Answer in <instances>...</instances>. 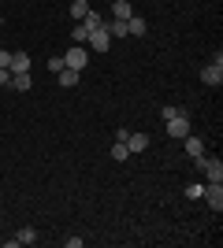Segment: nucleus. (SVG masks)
Here are the masks:
<instances>
[{"label":"nucleus","mask_w":223,"mask_h":248,"mask_svg":"<svg viewBox=\"0 0 223 248\" xmlns=\"http://www.w3.org/2000/svg\"><path fill=\"white\" fill-rule=\"evenodd\" d=\"M201 82H205V85H216V89L223 85V56H216V60L201 71Z\"/></svg>","instance_id":"obj_1"},{"label":"nucleus","mask_w":223,"mask_h":248,"mask_svg":"<svg viewBox=\"0 0 223 248\" xmlns=\"http://www.w3.org/2000/svg\"><path fill=\"white\" fill-rule=\"evenodd\" d=\"M201 197L212 211H223V182H208V186L201 189Z\"/></svg>","instance_id":"obj_2"},{"label":"nucleus","mask_w":223,"mask_h":248,"mask_svg":"<svg viewBox=\"0 0 223 248\" xmlns=\"http://www.w3.org/2000/svg\"><path fill=\"white\" fill-rule=\"evenodd\" d=\"M89 63V52L82 48V45H74V48H67V56H64V67H71V71H78L82 74V67Z\"/></svg>","instance_id":"obj_3"},{"label":"nucleus","mask_w":223,"mask_h":248,"mask_svg":"<svg viewBox=\"0 0 223 248\" xmlns=\"http://www.w3.org/2000/svg\"><path fill=\"white\" fill-rule=\"evenodd\" d=\"M86 45H89L93 52H108V48H112V37H108V30H104V26H97V30H89Z\"/></svg>","instance_id":"obj_4"},{"label":"nucleus","mask_w":223,"mask_h":248,"mask_svg":"<svg viewBox=\"0 0 223 248\" xmlns=\"http://www.w3.org/2000/svg\"><path fill=\"white\" fill-rule=\"evenodd\" d=\"M164 126H168V134H171V137H186V134H190V115L179 111L175 119H168Z\"/></svg>","instance_id":"obj_5"},{"label":"nucleus","mask_w":223,"mask_h":248,"mask_svg":"<svg viewBox=\"0 0 223 248\" xmlns=\"http://www.w3.org/2000/svg\"><path fill=\"white\" fill-rule=\"evenodd\" d=\"M8 71H11V74H22V71H30V56H26V52H11V63H8Z\"/></svg>","instance_id":"obj_6"},{"label":"nucleus","mask_w":223,"mask_h":248,"mask_svg":"<svg viewBox=\"0 0 223 248\" xmlns=\"http://www.w3.org/2000/svg\"><path fill=\"white\" fill-rule=\"evenodd\" d=\"M8 89H15V93H26V89H34V82H30V71H22V74H11Z\"/></svg>","instance_id":"obj_7"},{"label":"nucleus","mask_w":223,"mask_h":248,"mask_svg":"<svg viewBox=\"0 0 223 248\" xmlns=\"http://www.w3.org/2000/svg\"><path fill=\"white\" fill-rule=\"evenodd\" d=\"M127 33L130 37H141V33H149V22L141 19V15H130L127 19Z\"/></svg>","instance_id":"obj_8"},{"label":"nucleus","mask_w":223,"mask_h":248,"mask_svg":"<svg viewBox=\"0 0 223 248\" xmlns=\"http://www.w3.org/2000/svg\"><path fill=\"white\" fill-rule=\"evenodd\" d=\"M182 141H186V155H190V159H193V155H201V152H205V141H201L197 134H186Z\"/></svg>","instance_id":"obj_9"},{"label":"nucleus","mask_w":223,"mask_h":248,"mask_svg":"<svg viewBox=\"0 0 223 248\" xmlns=\"http://www.w3.org/2000/svg\"><path fill=\"white\" fill-rule=\"evenodd\" d=\"M127 148H130V155H134V152H145V148H149V134H130L127 137Z\"/></svg>","instance_id":"obj_10"},{"label":"nucleus","mask_w":223,"mask_h":248,"mask_svg":"<svg viewBox=\"0 0 223 248\" xmlns=\"http://www.w3.org/2000/svg\"><path fill=\"white\" fill-rule=\"evenodd\" d=\"M130 15H134V8H130V0H116V4H112V19H123V22H127Z\"/></svg>","instance_id":"obj_11"},{"label":"nucleus","mask_w":223,"mask_h":248,"mask_svg":"<svg viewBox=\"0 0 223 248\" xmlns=\"http://www.w3.org/2000/svg\"><path fill=\"white\" fill-rule=\"evenodd\" d=\"M104 30H108V37H127V22L123 19H108Z\"/></svg>","instance_id":"obj_12"},{"label":"nucleus","mask_w":223,"mask_h":248,"mask_svg":"<svg viewBox=\"0 0 223 248\" xmlns=\"http://www.w3.org/2000/svg\"><path fill=\"white\" fill-rule=\"evenodd\" d=\"M56 78H60V89H71V85H78V71H71V67H64Z\"/></svg>","instance_id":"obj_13"},{"label":"nucleus","mask_w":223,"mask_h":248,"mask_svg":"<svg viewBox=\"0 0 223 248\" xmlns=\"http://www.w3.org/2000/svg\"><path fill=\"white\" fill-rule=\"evenodd\" d=\"M78 22H82L86 30H97V26H104V19H101V15H97V11H93V8L86 11V15H82V19H78Z\"/></svg>","instance_id":"obj_14"},{"label":"nucleus","mask_w":223,"mask_h":248,"mask_svg":"<svg viewBox=\"0 0 223 248\" xmlns=\"http://www.w3.org/2000/svg\"><path fill=\"white\" fill-rule=\"evenodd\" d=\"M86 37H89V30H86L82 22H74V26H71V41L74 45H86Z\"/></svg>","instance_id":"obj_15"},{"label":"nucleus","mask_w":223,"mask_h":248,"mask_svg":"<svg viewBox=\"0 0 223 248\" xmlns=\"http://www.w3.org/2000/svg\"><path fill=\"white\" fill-rule=\"evenodd\" d=\"M127 155H130L127 141H116V145H112V159H116V163H123V159H127Z\"/></svg>","instance_id":"obj_16"},{"label":"nucleus","mask_w":223,"mask_h":248,"mask_svg":"<svg viewBox=\"0 0 223 248\" xmlns=\"http://www.w3.org/2000/svg\"><path fill=\"white\" fill-rule=\"evenodd\" d=\"M15 241H19V245H34V241H37V233H34V226H22L19 233H15Z\"/></svg>","instance_id":"obj_17"},{"label":"nucleus","mask_w":223,"mask_h":248,"mask_svg":"<svg viewBox=\"0 0 223 248\" xmlns=\"http://www.w3.org/2000/svg\"><path fill=\"white\" fill-rule=\"evenodd\" d=\"M86 11H89V4H86V0H74V4H71V19L78 22V19L86 15Z\"/></svg>","instance_id":"obj_18"},{"label":"nucleus","mask_w":223,"mask_h":248,"mask_svg":"<svg viewBox=\"0 0 223 248\" xmlns=\"http://www.w3.org/2000/svg\"><path fill=\"white\" fill-rule=\"evenodd\" d=\"M182 108H175V104H164V108H160V119H164V123H168V119H175V115H179Z\"/></svg>","instance_id":"obj_19"},{"label":"nucleus","mask_w":223,"mask_h":248,"mask_svg":"<svg viewBox=\"0 0 223 248\" xmlns=\"http://www.w3.org/2000/svg\"><path fill=\"white\" fill-rule=\"evenodd\" d=\"M49 71H52V74L64 71V56H52V60H49Z\"/></svg>","instance_id":"obj_20"},{"label":"nucleus","mask_w":223,"mask_h":248,"mask_svg":"<svg viewBox=\"0 0 223 248\" xmlns=\"http://www.w3.org/2000/svg\"><path fill=\"white\" fill-rule=\"evenodd\" d=\"M201 182H193V186H186V197H190V200H197V197H201Z\"/></svg>","instance_id":"obj_21"},{"label":"nucleus","mask_w":223,"mask_h":248,"mask_svg":"<svg viewBox=\"0 0 223 248\" xmlns=\"http://www.w3.org/2000/svg\"><path fill=\"white\" fill-rule=\"evenodd\" d=\"M8 63H11V52H8V48H0V67H8Z\"/></svg>","instance_id":"obj_22"},{"label":"nucleus","mask_w":223,"mask_h":248,"mask_svg":"<svg viewBox=\"0 0 223 248\" xmlns=\"http://www.w3.org/2000/svg\"><path fill=\"white\" fill-rule=\"evenodd\" d=\"M11 82V71H8V67H0V85H8Z\"/></svg>","instance_id":"obj_23"}]
</instances>
